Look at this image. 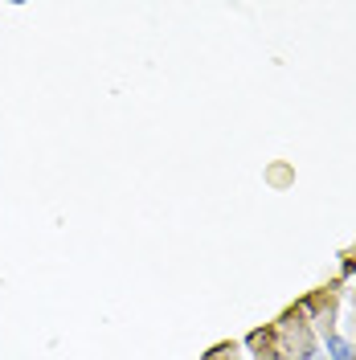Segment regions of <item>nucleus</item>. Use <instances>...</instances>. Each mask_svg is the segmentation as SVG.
Here are the masks:
<instances>
[{
    "label": "nucleus",
    "instance_id": "nucleus-1",
    "mask_svg": "<svg viewBox=\"0 0 356 360\" xmlns=\"http://www.w3.org/2000/svg\"><path fill=\"white\" fill-rule=\"evenodd\" d=\"M328 356H332V360H352L356 348L348 344V340H340V336L332 332V336H328Z\"/></svg>",
    "mask_w": 356,
    "mask_h": 360
}]
</instances>
